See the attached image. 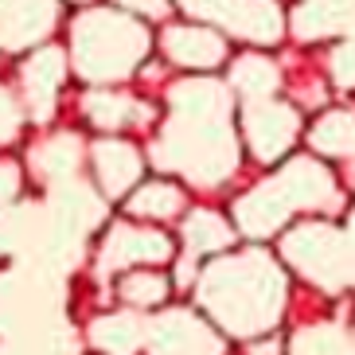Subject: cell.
Here are the masks:
<instances>
[{
  "label": "cell",
  "mask_w": 355,
  "mask_h": 355,
  "mask_svg": "<svg viewBox=\"0 0 355 355\" xmlns=\"http://www.w3.org/2000/svg\"><path fill=\"white\" fill-rule=\"evenodd\" d=\"M332 71H336V78H340L347 90H355V43H347L344 51L332 59Z\"/></svg>",
  "instance_id": "484cf974"
},
{
  "label": "cell",
  "mask_w": 355,
  "mask_h": 355,
  "mask_svg": "<svg viewBox=\"0 0 355 355\" xmlns=\"http://www.w3.org/2000/svg\"><path fill=\"white\" fill-rule=\"evenodd\" d=\"M90 168H94L98 188L110 199H121L141 184L145 157H141V148L121 141V137H102L90 145Z\"/></svg>",
  "instance_id": "4fadbf2b"
},
{
  "label": "cell",
  "mask_w": 355,
  "mask_h": 355,
  "mask_svg": "<svg viewBox=\"0 0 355 355\" xmlns=\"http://www.w3.org/2000/svg\"><path fill=\"white\" fill-rule=\"evenodd\" d=\"M344 203L336 188L332 172L316 160H289L282 172L261 180L258 188L239 196L234 203V227L250 239H266L273 230H282L297 211H332Z\"/></svg>",
  "instance_id": "3957f363"
},
{
  "label": "cell",
  "mask_w": 355,
  "mask_h": 355,
  "mask_svg": "<svg viewBox=\"0 0 355 355\" xmlns=\"http://www.w3.org/2000/svg\"><path fill=\"white\" fill-rule=\"evenodd\" d=\"M129 219L137 223H168L184 215V191L172 180H148V184H137L129 191Z\"/></svg>",
  "instance_id": "9a60e30c"
},
{
  "label": "cell",
  "mask_w": 355,
  "mask_h": 355,
  "mask_svg": "<svg viewBox=\"0 0 355 355\" xmlns=\"http://www.w3.org/2000/svg\"><path fill=\"white\" fill-rule=\"evenodd\" d=\"M160 47L184 71H215L227 63V35L207 24H168Z\"/></svg>",
  "instance_id": "7c38bea8"
},
{
  "label": "cell",
  "mask_w": 355,
  "mask_h": 355,
  "mask_svg": "<svg viewBox=\"0 0 355 355\" xmlns=\"http://www.w3.org/2000/svg\"><path fill=\"white\" fill-rule=\"evenodd\" d=\"M168 293H172V282H168L157 266H137V270H125L117 277V297H121L125 309H148V313H157L160 304L168 301Z\"/></svg>",
  "instance_id": "ac0fdd59"
},
{
  "label": "cell",
  "mask_w": 355,
  "mask_h": 355,
  "mask_svg": "<svg viewBox=\"0 0 355 355\" xmlns=\"http://www.w3.org/2000/svg\"><path fill=\"white\" fill-rule=\"evenodd\" d=\"M20 188H24L20 164H16V160H4V157H0V207H8L12 199L20 196Z\"/></svg>",
  "instance_id": "cb8c5ba5"
},
{
  "label": "cell",
  "mask_w": 355,
  "mask_h": 355,
  "mask_svg": "<svg viewBox=\"0 0 355 355\" xmlns=\"http://www.w3.org/2000/svg\"><path fill=\"white\" fill-rule=\"evenodd\" d=\"M246 355H282V340H277V336H258V340H246Z\"/></svg>",
  "instance_id": "4316f807"
},
{
  "label": "cell",
  "mask_w": 355,
  "mask_h": 355,
  "mask_svg": "<svg viewBox=\"0 0 355 355\" xmlns=\"http://www.w3.org/2000/svg\"><path fill=\"white\" fill-rule=\"evenodd\" d=\"M180 8L207 28H227L250 43H277L285 35V16L277 0H176Z\"/></svg>",
  "instance_id": "8992f818"
},
{
  "label": "cell",
  "mask_w": 355,
  "mask_h": 355,
  "mask_svg": "<svg viewBox=\"0 0 355 355\" xmlns=\"http://www.w3.org/2000/svg\"><path fill=\"white\" fill-rule=\"evenodd\" d=\"M74 4H90V0H74Z\"/></svg>",
  "instance_id": "f1b7e54d"
},
{
  "label": "cell",
  "mask_w": 355,
  "mask_h": 355,
  "mask_svg": "<svg viewBox=\"0 0 355 355\" xmlns=\"http://www.w3.org/2000/svg\"><path fill=\"white\" fill-rule=\"evenodd\" d=\"M176 254V242L153 223H114L98 246V277H117L137 266H160Z\"/></svg>",
  "instance_id": "52a82bcc"
},
{
  "label": "cell",
  "mask_w": 355,
  "mask_h": 355,
  "mask_svg": "<svg viewBox=\"0 0 355 355\" xmlns=\"http://www.w3.org/2000/svg\"><path fill=\"white\" fill-rule=\"evenodd\" d=\"M90 344L102 355H137L145 347V320L133 313H105L90 324Z\"/></svg>",
  "instance_id": "e0dca14e"
},
{
  "label": "cell",
  "mask_w": 355,
  "mask_h": 355,
  "mask_svg": "<svg viewBox=\"0 0 355 355\" xmlns=\"http://www.w3.org/2000/svg\"><path fill=\"white\" fill-rule=\"evenodd\" d=\"M285 273L273 254L239 250L219 254L199 277V304L219 332L234 340H258L282 320L285 313Z\"/></svg>",
  "instance_id": "7a4b0ae2"
},
{
  "label": "cell",
  "mask_w": 355,
  "mask_h": 355,
  "mask_svg": "<svg viewBox=\"0 0 355 355\" xmlns=\"http://www.w3.org/2000/svg\"><path fill=\"white\" fill-rule=\"evenodd\" d=\"M148 355H223V336L191 309H157L145 324Z\"/></svg>",
  "instance_id": "ba28073f"
},
{
  "label": "cell",
  "mask_w": 355,
  "mask_h": 355,
  "mask_svg": "<svg viewBox=\"0 0 355 355\" xmlns=\"http://www.w3.org/2000/svg\"><path fill=\"white\" fill-rule=\"evenodd\" d=\"M121 12H129V16H145V20H160V16H168V8H172V0H114Z\"/></svg>",
  "instance_id": "d4e9b609"
},
{
  "label": "cell",
  "mask_w": 355,
  "mask_h": 355,
  "mask_svg": "<svg viewBox=\"0 0 355 355\" xmlns=\"http://www.w3.org/2000/svg\"><path fill=\"white\" fill-rule=\"evenodd\" d=\"M352 242L347 234L340 230L324 227V223H301L297 230L285 234V258L297 266V270L316 285H336L347 282V273H352Z\"/></svg>",
  "instance_id": "5b68a950"
},
{
  "label": "cell",
  "mask_w": 355,
  "mask_h": 355,
  "mask_svg": "<svg viewBox=\"0 0 355 355\" xmlns=\"http://www.w3.org/2000/svg\"><path fill=\"white\" fill-rule=\"evenodd\" d=\"M301 137V114L277 98H261V102L242 105V141L258 160L273 164L282 160Z\"/></svg>",
  "instance_id": "9c48e42d"
},
{
  "label": "cell",
  "mask_w": 355,
  "mask_h": 355,
  "mask_svg": "<svg viewBox=\"0 0 355 355\" xmlns=\"http://www.w3.org/2000/svg\"><path fill=\"white\" fill-rule=\"evenodd\" d=\"M78 141L74 137H55L51 145H43L40 148V168H43V176H55V180H63L67 172H74L78 168Z\"/></svg>",
  "instance_id": "7402d4cb"
},
{
  "label": "cell",
  "mask_w": 355,
  "mask_h": 355,
  "mask_svg": "<svg viewBox=\"0 0 355 355\" xmlns=\"http://www.w3.org/2000/svg\"><path fill=\"white\" fill-rule=\"evenodd\" d=\"M347 242H352V250H355V215H352V223H347Z\"/></svg>",
  "instance_id": "83f0119b"
},
{
  "label": "cell",
  "mask_w": 355,
  "mask_h": 355,
  "mask_svg": "<svg viewBox=\"0 0 355 355\" xmlns=\"http://www.w3.org/2000/svg\"><path fill=\"white\" fill-rule=\"evenodd\" d=\"M83 114L90 117V125L117 137L121 129L145 125L148 117H153V105L125 94V90H114V86H90L83 94Z\"/></svg>",
  "instance_id": "5bb4252c"
},
{
  "label": "cell",
  "mask_w": 355,
  "mask_h": 355,
  "mask_svg": "<svg viewBox=\"0 0 355 355\" xmlns=\"http://www.w3.org/2000/svg\"><path fill=\"white\" fill-rule=\"evenodd\" d=\"M153 51V32L121 8H90L71 28V67L90 86L125 83Z\"/></svg>",
  "instance_id": "277c9868"
},
{
  "label": "cell",
  "mask_w": 355,
  "mask_h": 355,
  "mask_svg": "<svg viewBox=\"0 0 355 355\" xmlns=\"http://www.w3.org/2000/svg\"><path fill=\"white\" fill-rule=\"evenodd\" d=\"M234 242V230L223 215L207 207L184 211V250L191 258H211V254H227Z\"/></svg>",
  "instance_id": "2e32d148"
},
{
  "label": "cell",
  "mask_w": 355,
  "mask_h": 355,
  "mask_svg": "<svg viewBox=\"0 0 355 355\" xmlns=\"http://www.w3.org/2000/svg\"><path fill=\"white\" fill-rule=\"evenodd\" d=\"M289 355H355V347L336 328H304V332H297Z\"/></svg>",
  "instance_id": "44dd1931"
},
{
  "label": "cell",
  "mask_w": 355,
  "mask_h": 355,
  "mask_svg": "<svg viewBox=\"0 0 355 355\" xmlns=\"http://www.w3.org/2000/svg\"><path fill=\"white\" fill-rule=\"evenodd\" d=\"M168 114L153 160L196 188H219L239 168V137L230 125V94L215 78H188L168 90Z\"/></svg>",
  "instance_id": "6da1fadb"
},
{
  "label": "cell",
  "mask_w": 355,
  "mask_h": 355,
  "mask_svg": "<svg viewBox=\"0 0 355 355\" xmlns=\"http://www.w3.org/2000/svg\"><path fill=\"white\" fill-rule=\"evenodd\" d=\"M67 83V51L59 47H35L20 63V102L32 121H47L59 105Z\"/></svg>",
  "instance_id": "30bf717a"
},
{
  "label": "cell",
  "mask_w": 355,
  "mask_h": 355,
  "mask_svg": "<svg viewBox=\"0 0 355 355\" xmlns=\"http://www.w3.org/2000/svg\"><path fill=\"white\" fill-rule=\"evenodd\" d=\"M230 83L242 94V102H261V98H273L277 86H282V71L273 67V59L266 55H242L239 63L230 67Z\"/></svg>",
  "instance_id": "ffe728a7"
},
{
  "label": "cell",
  "mask_w": 355,
  "mask_h": 355,
  "mask_svg": "<svg viewBox=\"0 0 355 355\" xmlns=\"http://www.w3.org/2000/svg\"><path fill=\"white\" fill-rule=\"evenodd\" d=\"M309 145L320 157L352 160L355 157V114H347V110H328L324 117H316V125L309 129Z\"/></svg>",
  "instance_id": "d6986e66"
},
{
  "label": "cell",
  "mask_w": 355,
  "mask_h": 355,
  "mask_svg": "<svg viewBox=\"0 0 355 355\" xmlns=\"http://www.w3.org/2000/svg\"><path fill=\"white\" fill-rule=\"evenodd\" d=\"M24 129V102L12 94L8 86H0V148L12 145Z\"/></svg>",
  "instance_id": "603a6c76"
},
{
  "label": "cell",
  "mask_w": 355,
  "mask_h": 355,
  "mask_svg": "<svg viewBox=\"0 0 355 355\" xmlns=\"http://www.w3.org/2000/svg\"><path fill=\"white\" fill-rule=\"evenodd\" d=\"M59 24V0H0V51H28Z\"/></svg>",
  "instance_id": "8fae6325"
}]
</instances>
